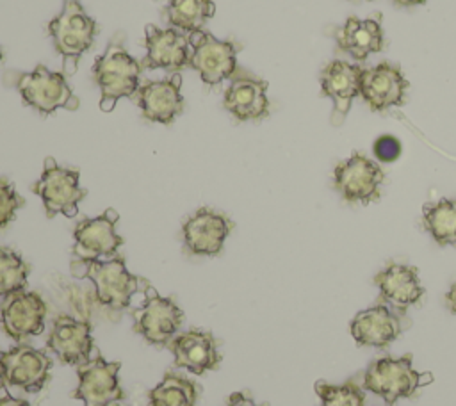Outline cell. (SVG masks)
Wrapping results in <instances>:
<instances>
[{"label":"cell","instance_id":"cell-27","mask_svg":"<svg viewBox=\"0 0 456 406\" xmlns=\"http://www.w3.org/2000/svg\"><path fill=\"white\" fill-rule=\"evenodd\" d=\"M198 388L196 385L178 374L167 372L164 379L150 392V406H196Z\"/></svg>","mask_w":456,"mask_h":406},{"label":"cell","instance_id":"cell-31","mask_svg":"<svg viewBox=\"0 0 456 406\" xmlns=\"http://www.w3.org/2000/svg\"><path fill=\"white\" fill-rule=\"evenodd\" d=\"M224 406H265V404H256L251 395H248L244 392H235L228 397Z\"/></svg>","mask_w":456,"mask_h":406},{"label":"cell","instance_id":"cell-35","mask_svg":"<svg viewBox=\"0 0 456 406\" xmlns=\"http://www.w3.org/2000/svg\"><path fill=\"white\" fill-rule=\"evenodd\" d=\"M397 5H403V7H410V5H420L424 4L426 0H394Z\"/></svg>","mask_w":456,"mask_h":406},{"label":"cell","instance_id":"cell-33","mask_svg":"<svg viewBox=\"0 0 456 406\" xmlns=\"http://www.w3.org/2000/svg\"><path fill=\"white\" fill-rule=\"evenodd\" d=\"M0 406H30V404L23 399H18V397H12V395L5 394V395L0 397Z\"/></svg>","mask_w":456,"mask_h":406},{"label":"cell","instance_id":"cell-15","mask_svg":"<svg viewBox=\"0 0 456 406\" xmlns=\"http://www.w3.org/2000/svg\"><path fill=\"white\" fill-rule=\"evenodd\" d=\"M232 228L233 223L226 215L210 208H200L183 223L185 249L192 255L214 256L221 253Z\"/></svg>","mask_w":456,"mask_h":406},{"label":"cell","instance_id":"cell-10","mask_svg":"<svg viewBox=\"0 0 456 406\" xmlns=\"http://www.w3.org/2000/svg\"><path fill=\"white\" fill-rule=\"evenodd\" d=\"M119 361H107L100 354L89 361L78 365V386L73 392L75 399H80L84 406H110L125 397L118 372Z\"/></svg>","mask_w":456,"mask_h":406},{"label":"cell","instance_id":"cell-3","mask_svg":"<svg viewBox=\"0 0 456 406\" xmlns=\"http://www.w3.org/2000/svg\"><path fill=\"white\" fill-rule=\"evenodd\" d=\"M98 32L96 21L87 16L80 0H64L62 11L48 23L53 48L64 59L66 73L75 71V64L84 55Z\"/></svg>","mask_w":456,"mask_h":406},{"label":"cell","instance_id":"cell-24","mask_svg":"<svg viewBox=\"0 0 456 406\" xmlns=\"http://www.w3.org/2000/svg\"><path fill=\"white\" fill-rule=\"evenodd\" d=\"M337 45L356 61H365L370 53L381 52L385 37L379 20L347 18L344 27L337 30Z\"/></svg>","mask_w":456,"mask_h":406},{"label":"cell","instance_id":"cell-9","mask_svg":"<svg viewBox=\"0 0 456 406\" xmlns=\"http://www.w3.org/2000/svg\"><path fill=\"white\" fill-rule=\"evenodd\" d=\"M144 303L137 306L134 315V329L150 344H167L183 322V313L171 297H162L153 287L146 285Z\"/></svg>","mask_w":456,"mask_h":406},{"label":"cell","instance_id":"cell-22","mask_svg":"<svg viewBox=\"0 0 456 406\" xmlns=\"http://www.w3.org/2000/svg\"><path fill=\"white\" fill-rule=\"evenodd\" d=\"M362 71L358 64H349L346 61L335 59L321 71V89L322 94L333 100L335 112L333 123L338 125L346 118L353 100L360 94Z\"/></svg>","mask_w":456,"mask_h":406},{"label":"cell","instance_id":"cell-36","mask_svg":"<svg viewBox=\"0 0 456 406\" xmlns=\"http://www.w3.org/2000/svg\"><path fill=\"white\" fill-rule=\"evenodd\" d=\"M2 57H4V53H2V48H0V61H2Z\"/></svg>","mask_w":456,"mask_h":406},{"label":"cell","instance_id":"cell-26","mask_svg":"<svg viewBox=\"0 0 456 406\" xmlns=\"http://www.w3.org/2000/svg\"><path fill=\"white\" fill-rule=\"evenodd\" d=\"M214 12L216 5L212 0H169L166 7L169 25L189 36L200 32Z\"/></svg>","mask_w":456,"mask_h":406},{"label":"cell","instance_id":"cell-1","mask_svg":"<svg viewBox=\"0 0 456 406\" xmlns=\"http://www.w3.org/2000/svg\"><path fill=\"white\" fill-rule=\"evenodd\" d=\"M71 272L91 280L98 303L110 310L128 308L141 283H146L128 272L121 256L107 260H73Z\"/></svg>","mask_w":456,"mask_h":406},{"label":"cell","instance_id":"cell-21","mask_svg":"<svg viewBox=\"0 0 456 406\" xmlns=\"http://www.w3.org/2000/svg\"><path fill=\"white\" fill-rule=\"evenodd\" d=\"M182 78L175 73L167 80H151L137 89V102L146 119L169 125L183 109V96L180 93Z\"/></svg>","mask_w":456,"mask_h":406},{"label":"cell","instance_id":"cell-28","mask_svg":"<svg viewBox=\"0 0 456 406\" xmlns=\"http://www.w3.org/2000/svg\"><path fill=\"white\" fill-rule=\"evenodd\" d=\"M28 265L9 248L0 246V297L20 292L27 285Z\"/></svg>","mask_w":456,"mask_h":406},{"label":"cell","instance_id":"cell-20","mask_svg":"<svg viewBox=\"0 0 456 406\" xmlns=\"http://www.w3.org/2000/svg\"><path fill=\"white\" fill-rule=\"evenodd\" d=\"M52 370V360L46 353L30 345H16L5 351V383L25 392H39Z\"/></svg>","mask_w":456,"mask_h":406},{"label":"cell","instance_id":"cell-14","mask_svg":"<svg viewBox=\"0 0 456 406\" xmlns=\"http://www.w3.org/2000/svg\"><path fill=\"white\" fill-rule=\"evenodd\" d=\"M408 80L401 69L390 62L376 64L374 68H363L360 96L365 103L376 110H387L394 105H403L406 98Z\"/></svg>","mask_w":456,"mask_h":406},{"label":"cell","instance_id":"cell-32","mask_svg":"<svg viewBox=\"0 0 456 406\" xmlns=\"http://www.w3.org/2000/svg\"><path fill=\"white\" fill-rule=\"evenodd\" d=\"M445 306L449 308V312L456 313V283H452L445 294Z\"/></svg>","mask_w":456,"mask_h":406},{"label":"cell","instance_id":"cell-30","mask_svg":"<svg viewBox=\"0 0 456 406\" xmlns=\"http://www.w3.org/2000/svg\"><path fill=\"white\" fill-rule=\"evenodd\" d=\"M23 205V198L16 192L12 183L0 178V230H4L16 215V210Z\"/></svg>","mask_w":456,"mask_h":406},{"label":"cell","instance_id":"cell-13","mask_svg":"<svg viewBox=\"0 0 456 406\" xmlns=\"http://www.w3.org/2000/svg\"><path fill=\"white\" fill-rule=\"evenodd\" d=\"M46 304L36 292L20 290L4 297L0 306V322L12 340L21 342L45 329Z\"/></svg>","mask_w":456,"mask_h":406},{"label":"cell","instance_id":"cell-8","mask_svg":"<svg viewBox=\"0 0 456 406\" xmlns=\"http://www.w3.org/2000/svg\"><path fill=\"white\" fill-rule=\"evenodd\" d=\"M383 180L381 166L363 153H353L347 160L337 164L333 171L335 189L347 203L369 205L378 201Z\"/></svg>","mask_w":456,"mask_h":406},{"label":"cell","instance_id":"cell-12","mask_svg":"<svg viewBox=\"0 0 456 406\" xmlns=\"http://www.w3.org/2000/svg\"><path fill=\"white\" fill-rule=\"evenodd\" d=\"M118 212L105 210L102 215L84 219L73 231V255L78 260H100L116 256L123 239L116 233Z\"/></svg>","mask_w":456,"mask_h":406},{"label":"cell","instance_id":"cell-19","mask_svg":"<svg viewBox=\"0 0 456 406\" xmlns=\"http://www.w3.org/2000/svg\"><path fill=\"white\" fill-rule=\"evenodd\" d=\"M167 347L175 356L176 367L187 369L198 376L217 369L221 363L216 338L201 329H189L175 335L167 342Z\"/></svg>","mask_w":456,"mask_h":406},{"label":"cell","instance_id":"cell-29","mask_svg":"<svg viewBox=\"0 0 456 406\" xmlns=\"http://www.w3.org/2000/svg\"><path fill=\"white\" fill-rule=\"evenodd\" d=\"M315 392L319 397V406H365V394L353 379L342 385L317 381Z\"/></svg>","mask_w":456,"mask_h":406},{"label":"cell","instance_id":"cell-6","mask_svg":"<svg viewBox=\"0 0 456 406\" xmlns=\"http://www.w3.org/2000/svg\"><path fill=\"white\" fill-rule=\"evenodd\" d=\"M34 192L41 198L48 217L64 214L75 217L78 203L86 196V189L80 187V173L77 169L62 167L55 158L46 157L43 175L34 185Z\"/></svg>","mask_w":456,"mask_h":406},{"label":"cell","instance_id":"cell-4","mask_svg":"<svg viewBox=\"0 0 456 406\" xmlns=\"http://www.w3.org/2000/svg\"><path fill=\"white\" fill-rule=\"evenodd\" d=\"M94 80L102 91L100 107L109 112L119 98L137 93L141 64L123 48L121 43L112 41L93 66Z\"/></svg>","mask_w":456,"mask_h":406},{"label":"cell","instance_id":"cell-34","mask_svg":"<svg viewBox=\"0 0 456 406\" xmlns=\"http://www.w3.org/2000/svg\"><path fill=\"white\" fill-rule=\"evenodd\" d=\"M5 385V351L0 349V388Z\"/></svg>","mask_w":456,"mask_h":406},{"label":"cell","instance_id":"cell-16","mask_svg":"<svg viewBox=\"0 0 456 406\" xmlns=\"http://www.w3.org/2000/svg\"><path fill=\"white\" fill-rule=\"evenodd\" d=\"M46 345L62 363L78 367L93 358L94 342L91 324L69 315H59L53 321Z\"/></svg>","mask_w":456,"mask_h":406},{"label":"cell","instance_id":"cell-2","mask_svg":"<svg viewBox=\"0 0 456 406\" xmlns=\"http://www.w3.org/2000/svg\"><path fill=\"white\" fill-rule=\"evenodd\" d=\"M433 381L429 372H419L413 369L411 354L401 358H379L369 363L363 374V388L379 395L387 404H394L397 399L415 395L417 388Z\"/></svg>","mask_w":456,"mask_h":406},{"label":"cell","instance_id":"cell-7","mask_svg":"<svg viewBox=\"0 0 456 406\" xmlns=\"http://www.w3.org/2000/svg\"><path fill=\"white\" fill-rule=\"evenodd\" d=\"M189 45L192 48L189 66L200 73L207 85H217L235 73L240 45L217 39L203 30L191 34Z\"/></svg>","mask_w":456,"mask_h":406},{"label":"cell","instance_id":"cell-17","mask_svg":"<svg viewBox=\"0 0 456 406\" xmlns=\"http://www.w3.org/2000/svg\"><path fill=\"white\" fill-rule=\"evenodd\" d=\"M146 57L142 61L144 68L150 69H167L178 71L189 66V36L178 28H159L155 25H146Z\"/></svg>","mask_w":456,"mask_h":406},{"label":"cell","instance_id":"cell-23","mask_svg":"<svg viewBox=\"0 0 456 406\" xmlns=\"http://www.w3.org/2000/svg\"><path fill=\"white\" fill-rule=\"evenodd\" d=\"M224 109L239 121L265 118L269 114L267 82L249 75L233 78L224 93Z\"/></svg>","mask_w":456,"mask_h":406},{"label":"cell","instance_id":"cell-18","mask_svg":"<svg viewBox=\"0 0 456 406\" xmlns=\"http://www.w3.org/2000/svg\"><path fill=\"white\" fill-rule=\"evenodd\" d=\"M374 283L379 288V301L403 313H406V310L417 304L424 296L419 271L413 265L390 262L374 276Z\"/></svg>","mask_w":456,"mask_h":406},{"label":"cell","instance_id":"cell-5","mask_svg":"<svg viewBox=\"0 0 456 406\" xmlns=\"http://www.w3.org/2000/svg\"><path fill=\"white\" fill-rule=\"evenodd\" d=\"M12 84L23 102L45 116L61 107L68 110L78 109V100L68 85L66 77L62 73L50 71L43 64H37L28 73H14Z\"/></svg>","mask_w":456,"mask_h":406},{"label":"cell","instance_id":"cell-11","mask_svg":"<svg viewBox=\"0 0 456 406\" xmlns=\"http://www.w3.org/2000/svg\"><path fill=\"white\" fill-rule=\"evenodd\" d=\"M406 321V313L379 301L374 306L358 312L353 317L349 329L358 345L385 349L408 328Z\"/></svg>","mask_w":456,"mask_h":406},{"label":"cell","instance_id":"cell-25","mask_svg":"<svg viewBox=\"0 0 456 406\" xmlns=\"http://www.w3.org/2000/svg\"><path fill=\"white\" fill-rule=\"evenodd\" d=\"M422 226L440 246H456V199L442 198L422 207Z\"/></svg>","mask_w":456,"mask_h":406}]
</instances>
